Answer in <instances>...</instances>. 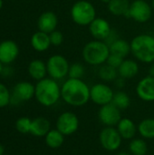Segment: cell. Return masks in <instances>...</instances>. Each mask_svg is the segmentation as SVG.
<instances>
[{"mask_svg":"<svg viewBox=\"0 0 154 155\" xmlns=\"http://www.w3.org/2000/svg\"><path fill=\"white\" fill-rule=\"evenodd\" d=\"M117 70L119 76L126 80L135 77L140 71V67L136 61L132 59H124Z\"/></svg>","mask_w":154,"mask_h":155,"instance_id":"d6986e66","label":"cell"},{"mask_svg":"<svg viewBox=\"0 0 154 155\" xmlns=\"http://www.w3.org/2000/svg\"><path fill=\"white\" fill-rule=\"evenodd\" d=\"M131 3L129 0H111L107 5L109 12L115 16H129Z\"/></svg>","mask_w":154,"mask_h":155,"instance_id":"44dd1931","label":"cell"},{"mask_svg":"<svg viewBox=\"0 0 154 155\" xmlns=\"http://www.w3.org/2000/svg\"><path fill=\"white\" fill-rule=\"evenodd\" d=\"M114 92L106 84L98 83L90 87V100L97 105L103 106L113 102Z\"/></svg>","mask_w":154,"mask_h":155,"instance_id":"30bf717a","label":"cell"},{"mask_svg":"<svg viewBox=\"0 0 154 155\" xmlns=\"http://www.w3.org/2000/svg\"><path fill=\"white\" fill-rule=\"evenodd\" d=\"M19 54L17 44L12 40H5L0 43V62L5 64L13 63Z\"/></svg>","mask_w":154,"mask_h":155,"instance_id":"9a60e30c","label":"cell"},{"mask_svg":"<svg viewBox=\"0 0 154 155\" xmlns=\"http://www.w3.org/2000/svg\"><path fill=\"white\" fill-rule=\"evenodd\" d=\"M98 118L104 126L114 127L118 124L123 117L121 110L113 103H111L100 107L98 112Z\"/></svg>","mask_w":154,"mask_h":155,"instance_id":"8fae6325","label":"cell"},{"mask_svg":"<svg viewBox=\"0 0 154 155\" xmlns=\"http://www.w3.org/2000/svg\"><path fill=\"white\" fill-rule=\"evenodd\" d=\"M34 93L35 85L29 82H19L14 87L10 104H17L21 102L29 101L34 96Z\"/></svg>","mask_w":154,"mask_h":155,"instance_id":"7c38bea8","label":"cell"},{"mask_svg":"<svg viewBox=\"0 0 154 155\" xmlns=\"http://www.w3.org/2000/svg\"><path fill=\"white\" fill-rule=\"evenodd\" d=\"M112 103L120 110H125L131 105V98L125 92L118 91L114 93Z\"/></svg>","mask_w":154,"mask_h":155,"instance_id":"83f0119b","label":"cell"},{"mask_svg":"<svg viewBox=\"0 0 154 155\" xmlns=\"http://www.w3.org/2000/svg\"><path fill=\"white\" fill-rule=\"evenodd\" d=\"M152 7L145 0H134L131 3L129 16L135 22L143 24L148 22L152 15Z\"/></svg>","mask_w":154,"mask_h":155,"instance_id":"ba28073f","label":"cell"},{"mask_svg":"<svg viewBox=\"0 0 154 155\" xmlns=\"http://www.w3.org/2000/svg\"><path fill=\"white\" fill-rule=\"evenodd\" d=\"M61 98L71 106H84L90 101V87L82 79L68 78L61 86Z\"/></svg>","mask_w":154,"mask_h":155,"instance_id":"6da1fadb","label":"cell"},{"mask_svg":"<svg viewBox=\"0 0 154 155\" xmlns=\"http://www.w3.org/2000/svg\"><path fill=\"white\" fill-rule=\"evenodd\" d=\"M44 141L46 145L51 149L60 148L64 142V135L59 132L56 128L51 129L48 134L44 136Z\"/></svg>","mask_w":154,"mask_h":155,"instance_id":"cb8c5ba5","label":"cell"},{"mask_svg":"<svg viewBox=\"0 0 154 155\" xmlns=\"http://www.w3.org/2000/svg\"><path fill=\"white\" fill-rule=\"evenodd\" d=\"M31 45L37 52L46 51L51 45L49 34L42 31L35 32L31 37Z\"/></svg>","mask_w":154,"mask_h":155,"instance_id":"ffe728a7","label":"cell"},{"mask_svg":"<svg viewBox=\"0 0 154 155\" xmlns=\"http://www.w3.org/2000/svg\"><path fill=\"white\" fill-rule=\"evenodd\" d=\"M11 102V94L8 88L0 83V108L6 107Z\"/></svg>","mask_w":154,"mask_h":155,"instance_id":"4dcf8cb0","label":"cell"},{"mask_svg":"<svg viewBox=\"0 0 154 155\" xmlns=\"http://www.w3.org/2000/svg\"><path fill=\"white\" fill-rule=\"evenodd\" d=\"M79 119L73 112H64L56 120V129L64 136H70L77 132L79 128Z\"/></svg>","mask_w":154,"mask_h":155,"instance_id":"9c48e42d","label":"cell"},{"mask_svg":"<svg viewBox=\"0 0 154 155\" xmlns=\"http://www.w3.org/2000/svg\"><path fill=\"white\" fill-rule=\"evenodd\" d=\"M98 74L99 77L104 82H114L119 77L118 70L106 63L101 65L98 71Z\"/></svg>","mask_w":154,"mask_h":155,"instance_id":"4316f807","label":"cell"},{"mask_svg":"<svg viewBox=\"0 0 154 155\" xmlns=\"http://www.w3.org/2000/svg\"><path fill=\"white\" fill-rule=\"evenodd\" d=\"M151 5H152V9L154 10V0H152V4H151Z\"/></svg>","mask_w":154,"mask_h":155,"instance_id":"ab89813d","label":"cell"},{"mask_svg":"<svg viewBox=\"0 0 154 155\" xmlns=\"http://www.w3.org/2000/svg\"><path fill=\"white\" fill-rule=\"evenodd\" d=\"M47 74L54 80L64 79L68 75L70 64L67 59L61 54H54L46 62Z\"/></svg>","mask_w":154,"mask_h":155,"instance_id":"8992f818","label":"cell"},{"mask_svg":"<svg viewBox=\"0 0 154 155\" xmlns=\"http://www.w3.org/2000/svg\"><path fill=\"white\" fill-rule=\"evenodd\" d=\"M149 75L154 77V62L151 64V66H150V69H149Z\"/></svg>","mask_w":154,"mask_h":155,"instance_id":"e575fe53","label":"cell"},{"mask_svg":"<svg viewBox=\"0 0 154 155\" xmlns=\"http://www.w3.org/2000/svg\"><path fill=\"white\" fill-rule=\"evenodd\" d=\"M5 153V148L2 144H0V155H4Z\"/></svg>","mask_w":154,"mask_h":155,"instance_id":"d590c367","label":"cell"},{"mask_svg":"<svg viewBox=\"0 0 154 155\" xmlns=\"http://www.w3.org/2000/svg\"><path fill=\"white\" fill-rule=\"evenodd\" d=\"M116 155H132V154H131V153H125V152H121V153H117Z\"/></svg>","mask_w":154,"mask_h":155,"instance_id":"8d00e7d4","label":"cell"},{"mask_svg":"<svg viewBox=\"0 0 154 155\" xmlns=\"http://www.w3.org/2000/svg\"><path fill=\"white\" fill-rule=\"evenodd\" d=\"M2 64H3L0 62V74H2V71H3V65H2Z\"/></svg>","mask_w":154,"mask_h":155,"instance_id":"f35d334b","label":"cell"},{"mask_svg":"<svg viewBox=\"0 0 154 155\" xmlns=\"http://www.w3.org/2000/svg\"><path fill=\"white\" fill-rule=\"evenodd\" d=\"M58 25L57 15L52 11H46L41 14L37 20V27L39 31L50 34L56 30Z\"/></svg>","mask_w":154,"mask_h":155,"instance_id":"2e32d148","label":"cell"},{"mask_svg":"<svg viewBox=\"0 0 154 155\" xmlns=\"http://www.w3.org/2000/svg\"><path fill=\"white\" fill-rule=\"evenodd\" d=\"M49 37H50V42H51V45L54 46H59L63 44L64 42V35L60 31L54 30V32L49 34Z\"/></svg>","mask_w":154,"mask_h":155,"instance_id":"1f68e13d","label":"cell"},{"mask_svg":"<svg viewBox=\"0 0 154 155\" xmlns=\"http://www.w3.org/2000/svg\"><path fill=\"white\" fill-rule=\"evenodd\" d=\"M84 73H85L84 66L81 63H74L70 64L68 76L69 78L82 79L83 76L84 75Z\"/></svg>","mask_w":154,"mask_h":155,"instance_id":"f546056e","label":"cell"},{"mask_svg":"<svg viewBox=\"0 0 154 155\" xmlns=\"http://www.w3.org/2000/svg\"><path fill=\"white\" fill-rule=\"evenodd\" d=\"M31 124H32V120L30 118L25 116L20 117L15 122V129L17 132L23 134H30Z\"/></svg>","mask_w":154,"mask_h":155,"instance_id":"f1b7e54d","label":"cell"},{"mask_svg":"<svg viewBox=\"0 0 154 155\" xmlns=\"http://www.w3.org/2000/svg\"><path fill=\"white\" fill-rule=\"evenodd\" d=\"M72 20L78 25H89L96 18V9L93 5L87 0L76 1L71 8Z\"/></svg>","mask_w":154,"mask_h":155,"instance_id":"5b68a950","label":"cell"},{"mask_svg":"<svg viewBox=\"0 0 154 155\" xmlns=\"http://www.w3.org/2000/svg\"><path fill=\"white\" fill-rule=\"evenodd\" d=\"M109 45L101 40L88 42L83 48L82 55L84 62L90 65H103L110 55Z\"/></svg>","mask_w":154,"mask_h":155,"instance_id":"277c9868","label":"cell"},{"mask_svg":"<svg viewBox=\"0 0 154 155\" xmlns=\"http://www.w3.org/2000/svg\"><path fill=\"white\" fill-rule=\"evenodd\" d=\"M110 53L125 58L131 53V44L126 40L117 38L110 45Z\"/></svg>","mask_w":154,"mask_h":155,"instance_id":"603a6c76","label":"cell"},{"mask_svg":"<svg viewBox=\"0 0 154 155\" xmlns=\"http://www.w3.org/2000/svg\"><path fill=\"white\" fill-rule=\"evenodd\" d=\"M124 58L119 56V55H116V54H110L107 61H106V64H108L109 65L118 69L119 66L122 64V63L123 62Z\"/></svg>","mask_w":154,"mask_h":155,"instance_id":"d6a6232c","label":"cell"},{"mask_svg":"<svg viewBox=\"0 0 154 155\" xmlns=\"http://www.w3.org/2000/svg\"><path fill=\"white\" fill-rule=\"evenodd\" d=\"M123 138L115 127L105 126L99 134V142L101 146L107 152L117 151L123 142Z\"/></svg>","mask_w":154,"mask_h":155,"instance_id":"52a82bcc","label":"cell"},{"mask_svg":"<svg viewBox=\"0 0 154 155\" xmlns=\"http://www.w3.org/2000/svg\"><path fill=\"white\" fill-rule=\"evenodd\" d=\"M88 26L91 35L95 40L101 41H104L113 30L109 22L102 17H96Z\"/></svg>","mask_w":154,"mask_h":155,"instance_id":"4fadbf2b","label":"cell"},{"mask_svg":"<svg viewBox=\"0 0 154 155\" xmlns=\"http://www.w3.org/2000/svg\"><path fill=\"white\" fill-rule=\"evenodd\" d=\"M51 130V124L45 117H36L32 120L30 134L35 137H44Z\"/></svg>","mask_w":154,"mask_h":155,"instance_id":"ac0fdd59","label":"cell"},{"mask_svg":"<svg viewBox=\"0 0 154 155\" xmlns=\"http://www.w3.org/2000/svg\"><path fill=\"white\" fill-rule=\"evenodd\" d=\"M116 129L124 140H132L135 137L138 128L136 124L130 118H122L116 125Z\"/></svg>","mask_w":154,"mask_h":155,"instance_id":"e0dca14e","label":"cell"},{"mask_svg":"<svg viewBox=\"0 0 154 155\" xmlns=\"http://www.w3.org/2000/svg\"><path fill=\"white\" fill-rule=\"evenodd\" d=\"M129 151L132 155H146L148 152L147 143L143 138H133L129 143Z\"/></svg>","mask_w":154,"mask_h":155,"instance_id":"484cf974","label":"cell"},{"mask_svg":"<svg viewBox=\"0 0 154 155\" xmlns=\"http://www.w3.org/2000/svg\"><path fill=\"white\" fill-rule=\"evenodd\" d=\"M28 73L34 80H36L38 82L45 78V75L47 74L46 64L38 59L33 60L28 65Z\"/></svg>","mask_w":154,"mask_h":155,"instance_id":"7402d4cb","label":"cell"},{"mask_svg":"<svg viewBox=\"0 0 154 155\" xmlns=\"http://www.w3.org/2000/svg\"><path fill=\"white\" fill-rule=\"evenodd\" d=\"M34 97L41 105L44 107H51L60 100L61 87L56 80L51 77H45L38 81L35 84Z\"/></svg>","mask_w":154,"mask_h":155,"instance_id":"7a4b0ae2","label":"cell"},{"mask_svg":"<svg viewBox=\"0 0 154 155\" xmlns=\"http://www.w3.org/2000/svg\"><path fill=\"white\" fill-rule=\"evenodd\" d=\"M146 155H147V154H146Z\"/></svg>","mask_w":154,"mask_h":155,"instance_id":"b9f144b4","label":"cell"},{"mask_svg":"<svg viewBox=\"0 0 154 155\" xmlns=\"http://www.w3.org/2000/svg\"><path fill=\"white\" fill-rule=\"evenodd\" d=\"M136 94L144 102H154V77L148 75L141 79L136 85Z\"/></svg>","mask_w":154,"mask_h":155,"instance_id":"5bb4252c","label":"cell"},{"mask_svg":"<svg viewBox=\"0 0 154 155\" xmlns=\"http://www.w3.org/2000/svg\"><path fill=\"white\" fill-rule=\"evenodd\" d=\"M3 7V0H0V9Z\"/></svg>","mask_w":154,"mask_h":155,"instance_id":"60d3db41","label":"cell"},{"mask_svg":"<svg viewBox=\"0 0 154 155\" xmlns=\"http://www.w3.org/2000/svg\"><path fill=\"white\" fill-rule=\"evenodd\" d=\"M138 133L143 139H154V118L143 119L137 126Z\"/></svg>","mask_w":154,"mask_h":155,"instance_id":"d4e9b609","label":"cell"},{"mask_svg":"<svg viewBox=\"0 0 154 155\" xmlns=\"http://www.w3.org/2000/svg\"><path fill=\"white\" fill-rule=\"evenodd\" d=\"M131 53L140 62L152 64L154 62V36L142 34L134 36L131 41Z\"/></svg>","mask_w":154,"mask_h":155,"instance_id":"3957f363","label":"cell"},{"mask_svg":"<svg viewBox=\"0 0 154 155\" xmlns=\"http://www.w3.org/2000/svg\"><path fill=\"white\" fill-rule=\"evenodd\" d=\"M101 1H102L103 3H104V4H107V5H108V4H109V2H110L111 0H101Z\"/></svg>","mask_w":154,"mask_h":155,"instance_id":"74e56055","label":"cell"},{"mask_svg":"<svg viewBox=\"0 0 154 155\" xmlns=\"http://www.w3.org/2000/svg\"><path fill=\"white\" fill-rule=\"evenodd\" d=\"M114 82H115L116 86L119 87V88H123V87L124 86V84H125V79L122 78V77H120V76H119Z\"/></svg>","mask_w":154,"mask_h":155,"instance_id":"836d02e7","label":"cell"}]
</instances>
